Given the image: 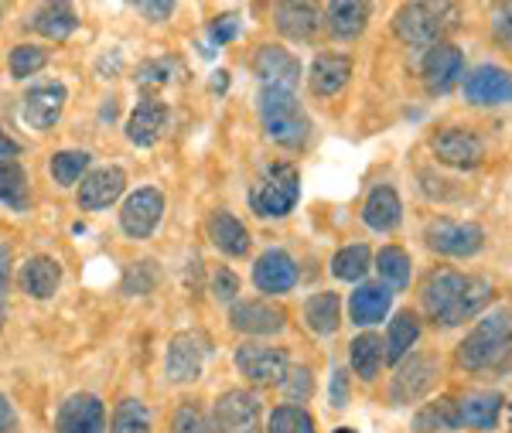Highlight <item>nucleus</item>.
Listing matches in <instances>:
<instances>
[{
  "label": "nucleus",
  "instance_id": "obj_46",
  "mask_svg": "<svg viewBox=\"0 0 512 433\" xmlns=\"http://www.w3.org/2000/svg\"><path fill=\"white\" fill-rule=\"evenodd\" d=\"M212 297H216L219 304H236V294H239V277L229 266H219L216 273H212V283H209Z\"/></svg>",
  "mask_w": 512,
  "mask_h": 433
},
{
  "label": "nucleus",
  "instance_id": "obj_49",
  "mask_svg": "<svg viewBox=\"0 0 512 433\" xmlns=\"http://www.w3.org/2000/svg\"><path fill=\"white\" fill-rule=\"evenodd\" d=\"M332 406L335 410H345V406H349V372L345 369L332 372Z\"/></svg>",
  "mask_w": 512,
  "mask_h": 433
},
{
  "label": "nucleus",
  "instance_id": "obj_5",
  "mask_svg": "<svg viewBox=\"0 0 512 433\" xmlns=\"http://www.w3.org/2000/svg\"><path fill=\"white\" fill-rule=\"evenodd\" d=\"M301 202V174L294 164L277 161L256 174L250 188V208L260 219H284Z\"/></svg>",
  "mask_w": 512,
  "mask_h": 433
},
{
  "label": "nucleus",
  "instance_id": "obj_40",
  "mask_svg": "<svg viewBox=\"0 0 512 433\" xmlns=\"http://www.w3.org/2000/svg\"><path fill=\"white\" fill-rule=\"evenodd\" d=\"M267 433H315V420L304 406H277L267 420Z\"/></svg>",
  "mask_w": 512,
  "mask_h": 433
},
{
  "label": "nucleus",
  "instance_id": "obj_45",
  "mask_svg": "<svg viewBox=\"0 0 512 433\" xmlns=\"http://www.w3.org/2000/svg\"><path fill=\"white\" fill-rule=\"evenodd\" d=\"M171 433H212V423L205 420V413L195 403L178 406L175 420H171Z\"/></svg>",
  "mask_w": 512,
  "mask_h": 433
},
{
  "label": "nucleus",
  "instance_id": "obj_41",
  "mask_svg": "<svg viewBox=\"0 0 512 433\" xmlns=\"http://www.w3.org/2000/svg\"><path fill=\"white\" fill-rule=\"evenodd\" d=\"M158 280H161V273H158V263H154V260L130 263V266H127V273H123V294H130V297H147V294H154Z\"/></svg>",
  "mask_w": 512,
  "mask_h": 433
},
{
  "label": "nucleus",
  "instance_id": "obj_43",
  "mask_svg": "<svg viewBox=\"0 0 512 433\" xmlns=\"http://www.w3.org/2000/svg\"><path fill=\"white\" fill-rule=\"evenodd\" d=\"M45 65H48V52L41 45H18L11 52V58H7V69H11L14 79L38 76Z\"/></svg>",
  "mask_w": 512,
  "mask_h": 433
},
{
  "label": "nucleus",
  "instance_id": "obj_16",
  "mask_svg": "<svg viewBox=\"0 0 512 433\" xmlns=\"http://www.w3.org/2000/svg\"><path fill=\"white\" fill-rule=\"evenodd\" d=\"M123 191H127V171L117 168V164H106V168H96L82 178L76 191V205L82 212H103V208L117 202Z\"/></svg>",
  "mask_w": 512,
  "mask_h": 433
},
{
  "label": "nucleus",
  "instance_id": "obj_15",
  "mask_svg": "<svg viewBox=\"0 0 512 433\" xmlns=\"http://www.w3.org/2000/svg\"><path fill=\"white\" fill-rule=\"evenodd\" d=\"M420 76H424L427 93H434V96L451 93V89L465 79V55H461V48H454L451 41H444V45H437L424 55Z\"/></svg>",
  "mask_w": 512,
  "mask_h": 433
},
{
  "label": "nucleus",
  "instance_id": "obj_48",
  "mask_svg": "<svg viewBox=\"0 0 512 433\" xmlns=\"http://www.w3.org/2000/svg\"><path fill=\"white\" fill-rule=\"evenodd\" d=\"M492 31H495V38L512 52V4H499L492 11Z\"/></svg>",
  "mask_w": 512,
  "mask_h": 433
},
{
  "label": "nucleus",
  "instance_id": "obj_14",
  "mask_svg": "<svg viewBox=\"0 0 512 433\" xmlns=\"http://www.w3.org/2000/svg\"><path fill=\"white\" fill-rule=\"evenodd\" d=\"M465 99L472 106H509L512 103V72L502 65H478L461 79Z\"/></svg>",
  "mask_w": 512,
  "mask_h": 433
},
{
  "label": "nucleus",
  "instance_id": "obj_31",
  "mask_svg": "<svg viewBox=\"0 0 512 433\" xmlns=\"http://www.w3.org/2000/svg\"><path fill=\"white\" fill-rule=\"evenodd\" d=\"M502 406H506L502 393H468L465 399H458L461 423L472 430H495Z\"/></svg>",
  "mask_w": 512,
  "mask_h": 433
},
{
  "label": "nucleus",
  "instance_id": "obj_30",
  "mask_svg": "<svg viewBox=\"0 0 512 433\" xmlns=\"http://www.w3.org/2000/svg\"><path fill=\"white\" fill-rule=\"evenodd\" d=\"M420 341V318L414 311H400L396 318L390 321V331H386V341H383V352H386V362L390 365H400L403 358L414 352V345Z\"/></svg>",
  "mask_w": 512,
  "mask_h": 433
},
{
  "label": "nucleus",
  "instance_id": "obj_42",
  "mask_svg": "<svg viewBox=\"0 0 512 433\" xmlns=\"http://www.w3.org/2000/svg\"><path fill=\"white\" fill-rule=\"evenodd\" d=\"M280 393H284L287 406H304L315 393V376H311L308 365H294L287 369V376L280 379Z\"/></svg>",
  "mask_w": 512,
  "mask_h": 433
},
{
  "label": "nucleus",
  "instance_id": "obj_58",
  "mask_svg": "<svg viewBox=\"0 0 512 433\" xmlns=\"http://www.w3.org/2000/svg\"><path fill=\"white\" fill-rule=\"evenodd\" d=\"M0 21H4V14H0Z\"/></svg>",
  "mask_w": 512,
  "mask_h": 433
},
{
  "label": "nucleus",
  "instance_id": "obj_32",
  "mask_svg": "<svg viewBox=\"0 0 512 433\" xmlns=\"http://www.w3.org/2000/svg\"><path fill=\"white\" fill-rule=\"evenodd\" d=\"M349 362H352V372L359 376L362 382H373L379 376L386 362V352H383V338L366 331V335H355L352 345H349Z\"/></svg>",
  "mask_w": 512,
  "mask_h": 433
},
{
  "label": "nucleus",
  "instance_id": "obj_54",
  "mask_svg": "<svg viewBox=\"0 0 512 433\" xmlns=\"http://www.w3.org/2000/svg\"><path fill=\"white\" fill-rule=\"evenodd\" d=\"M226 86H229V72H216V79H212V89H216V93H222Z\"/></svg>",
  "mask_w": 512,
  "mask_h": 433
},
{
  "label": "nucleus",
  "instance_id": "obj_35",
  "mask_svg": "<svg viewBox=\"0 0 512 433\" xmlns=\"http://www.w3.org/2000/svg\"><path fill=\"white\" fill-rule=\"evenodd\" d=\"M461 427V413H458V399L441 396L434 403H427L424 410L414 416V430L417 433H451Z\"/></svg>",
  "mask_w": 512,
  "mask_h": 433
},
{
  "label": "nucleus",
  "instance_id": "obj_17",
  "mask_svg": "<svg viewBox=\"0 0 512 433\" xmlns=\"http://www.w3.org/2000/svg\"><path fill=\"white\" fill-rule=\"evenodd\" d=\"M55 433H106V406L93 393L69 396L55 413Z\"/></svg>",
  "mask_w": 512,
  "mask_h": 433
},
{
  "label": "nucleus",
  "instance_id": "obj_12",
  "mask_svg": "<svg viewBox=\"0 0 512 433\" xmlns=\"http://www.w3.org/2000/svg\"><path fill=\"white\" fill-rule=\"evenodd\" d=\"M65 99H69V93H65L62 82H38L21 96V120L35 133L52 130L62 120Z\"/></svg>",
  "mask_w": 512,
  "mask_h": 433
},
{
  "label": "nucleus",
  "instance_id": "obj_57",
  "mask_svg": "<svg viewBox=\"0 0 512 433\" xmlns=\"http://www.w3.org/2000/svg\"><path fill=\"white\" fill-rule=\"evenodd\" d=\"M509 420H512V410H509Z\"/></svg>",
  "mask_w": 512,
  "mask_h": 433
},
{
  "label": "nucleus",
  "instance_id": "obj_7",
  "mask_svg": "<svg viewBox=\"0 0 512 433\" xmlns=\"http://www.w3.org/2000/svg\"><path fill=\"white\" fill-rule=\"evenodd\" d=\"M424 243L441 256L468 260L485 249V229L478 222H458V219H434L424 229Z\"/></svg>",
  "mask_w": 512,
  "mask_h": 433
},
{
  "label": "nucleus",
  "instance_id": "obj_10",
  "mask_svg": "<svg viewBox=\"0 0 512 433\" xmlns=\"http://www.w3.org/2000/svg\"><path fill=\"white\" fill-rule=\"evenodd\" d=\"M431 151L437 164H448L454 171H475L485 161V144L468 127H444L431 137Z\"/></svg>",
  "mask_w": 512,
  "mask_h": 433
},
{
  "label": "nucleus",
  "instance_id": "obj_50",
  "mask_svg": "<svg viewBox=\"0 0 512 433\" xmlns=\"http://www.w3.org/2000/svg\"><path fill=\"white\" fill-rule=\"evenodd\" d=\"M11 270H14V253L7 243H0V301H4L7 287H11Z\"/></svg>",
  "mask_w": 512,
  "mask_h": 433
},
{
  "label": "nucleus",
  "instance_id": "obj_37",
  "mask_svg": "<svg viewBox=\"0 0 512 433\" xmlns=\"http://www.w3.org/2000/svg\"><path fill=\"white\" fill-rule=\"evenodd\" d=\"M93 161L89 151H59L48 157V174L59 188H76L82 178H86V168Z\"/></svg>",
  "mask_w": 512,
  "mask_h": 433
},
{
  "label": "nucleus",
  "instance_id": "obj_26",
  "mask_svg": "<svg viewBox=\"0 0 512 433\" xmlns=\"http://www.w3.org/2000/svg\"><path fill=\"white\" fill-rule=\"evenodd\" d=\"M369 14L373 7L366 0H335L325 11V24L338 41H355L369 28Z\"/></svg>",
  "mask_w": 512,
  "mask_h": 433
},
{
  "label": "nucleus",
  "instance_id": "obj_52",
  "mask_svg": "<svg viewBox=\"0 0 512 433\" xmlns=\"http://www.w3.org/2000/svg\"><path fill=\"white\" fill-rule=\"evenodd\" d=\"M137 11L144 14V18H151V21H164V18H171L175 14V4H151V0H144V4H137Z\"/></svg>",
  "mask_w": 512,
  "mask_h": 433
},
{
  "label": "nucleus",
  "instance_id": "obj_39",
  "mask_svg": "<svg viewBox=\"0 0 512 433\" xmlns=\"http://www.w3.org/2000/svg\"><path fill=\"white\" fill-rule=\"evenodd\" d=\"M110 433H151V413H147V406L134 396L120 399L110 420Z\"/></svg>",
  "mask_w": 512,
  "mask_h": 433
},
{
  "label": "nucleus",
  "instance_id": "obj_1",
  "mask_svg": "<svg viewBox=\"0 0 512 433\" xmlns=\"http://www.w3.org/2000/svg\"><path fill=\"white\" fill-rule=\"evenodd\" d=\"M495 287L492 280L475 277V273H454V270H434L427 273L424 287H420V304L424 314L441 328H458V324L472 321L475 314L485 311L492 301Z\"/></svg>",
  "mask_w": 512,
  "mask_h": 433
},
{
  "label": "nucleus",
  "instance_id": "obj_20",
  "mask_svg": "<svg viewBox=\"0 0 512 433\" xmlns=\"http://www.w3.org/2000/svg\"><path fill=\"white\" fill-rule=\"evenodd\" d=\"M297 283V263L287 249H267L253 263V287L263 294H287Z\"/></svg>",
  "mask_w": 512,
  "mask_h": 433
},
{
  "label": "nucleus",
  "instance_id": "obj_4",
  "mask_svg": "<svg viewBox=\"0 0 512 433\" xmlns=\"http://www.w3.org/2000/svg\"><path fill=\"white\" fill-rule=\"evenodd\" d=\"M458 28V7L454 4H403L393 18V31L410 48H437Z\"/></svg>",
  "mask_w": 512,
  "mask_h": 433
},
{
  "label": "nucleus",
  "instance_id": "obj_47",
  "mask_svg": "<svg viewBox=\"0 0 512 433\" xmlns=\"http://www.w3.org/2000/svg\"><path fill=\"white\" fill-rule=\"evenodd\" d=\"M236 35H239V18H236V14H222V18L212 21V28H209L212 45H229Z\"/></svg>",
  "mask_w": 512,
  "mask_h": 433
},
{
  "label": "nucleus",
  "instance_id": "obj_53",
  "mask_svg": "<svg viewBox=\"0 0 512 433\" xmlns=\"http://www.w3.org/2000/svg\"><path fill=\"white\" fill-rule=\"evenodd\" d=\"M18 154H21V144H18V140H11L4 130H0V161H14Z\"/></svg>",
  "mask_w": 512,
  "mask_h": 433
},
{
  "label": "nucleus",
  "instance_id": "obj_25",
  "mask_svg": "<svg viewBox=\"0 0 512 433\" xmlns=\"http://www.w3.org/2000/svg\"><path fill=\"white\" fill-rule=\"evenodd\" d=\"M362 222L373 232H393L403 222V202L393 185H376L362 205Z\"/></svg>",
  "mask_w": 512,
  "mask_h": 433
},
{
  "label": "nucleus",
  "instance_id": "obj_19",
  "mask_svg": "<svg viewBox=\"0 0 512 433\" xmlns=\"http://www.w3.org/2000/svg\"><path fill=\"white\" fill-rule=\"evenodd\" d=\"M253 72L260 76L263 86H277V89H291L301 82V62L294 58V52H287L284 45H260L253 55Z\"/></svg>",
  "mask_w": 512,
  "mask_h": 433
},
{
  "label": "nucleus",
  "instance_id": "obj_34",
  "mask_svg": "<svg viewBox=\"0 0 512 433\" xmlns=\"http://www.w3.org/2000/svg\"><path fill=\"white\" fill-rule=\"evenodd\" d=\"M376 270H379V283H386L390 290H407L410 277H414V260H410L407 249L383 246L376 253Z\"/></svg>",
  "mask_w": 512,
  "mask_h": 433
},
{
  "label": "nucleus",
  "instance_id": "obj_22",
  "mask_svg": "<svg viewBox=\"0 0 512 433\" xmlns=\"http://www.w3.org/2000/svg\"><path fill=\"white\" fill-rule=\"evenodd\" d=\"M168 106L161 99H140L134 106V113L127 116V140L134 147H154L168 130Z\"/></svg>",
  "mask_w": 512,
  "mask_h": 433
},
{
  "label": "nucleus",
  "instance_id": "obj_8",
  "mask_svg": "<svg viewBox=\"0 0 512 433\" xmlns=\"http://www.w3.org/2000/svg\"><path fill=\"white\" fill-rule=\"evenodd\" d=\"M437 376H441V362L427 352H410L396 365V376L390 382V399L396 406L420 403L434 389Z\"/></svg>",
  "mask_w": 512,
  "mask_h": 433
},
{
  "label": "nucleus",
  "instance_id": "obj_56",
  "mask_svg": "<svg viewBox=\"0 0 512 433\" xmlns=\"http://www.w3.org/2000/svg\"><path fill=\"white\" fill-rule=\"evenodd\" d=\"M335 433H355V430H352V427H338Z\"/></svg>",
  "mask_w": 512,
  "mask_h": 433
},
{
  "label": "nucleus",
  "instance_id": "obj_13",
  "mask_svg": "<svg viewBox=\"0 0 512 433\" xmlns=\"http://www.w3.org/2000/svg\"><path fill=\"white\" fill-rule=\"evenodd\" d=\"M229 324L239 335H253V338H267L280 335L287 328V311L274 301H236L229 307Z\"/></svg>",
  "mask_w": 512,
  "mask_h": 433
},
{
  "label": "nucleus",
  "instance_id": "obj_23",
  "mask_svg": "<svg viewBox=\"0 0 512 433\" xmlns=\"http://www.w3.org/2000/svg\"><path fill=\"white\" fill-rule=\"evenodd\" d=\"M18 287L35 301H48L62 287V266L55 256H31L18 270Z\"/></svg>",
  "mask_w": 512,
  "mask_h": 433
},
{
  "label": "nucleus",
  "instance_id": "obj_38",
  "mask_svg": "<svg viewBox=\"0 0 512 433\" xmlns=\"http://www.w3.org/2000/svg\"><path fill=\"white\" fill-rule=\"evenodd\" d=\"M0 202L14 212H28V171L21 161H0Z\"/></svg>",
  "mask_w": 512,
  "mask_h": 433
},
{
  "label": "nucleus",
  "instance_id": "obj_55",
  "mask_svg": "<svg viewBox=\"0 0 512 433\" xmlns=\"http://www.w3.org/2000/svg\"><path fill=\"white\" fill-rule=\"evenodd\" d=\"M0 331H4V301H0Z\"/></svg>",
  "mask_w": 512,
  "mask_h": 433
},
{
  "label": "nucleus",
  "instance_id": "obj_18",
  "mask_svg": "<svg viewBox=\"0 0 512 433\" xmlns=\"http://www.w3.org/2000/svg\"><path fill=\"white\" fill-rule=\"evenodd\" d=\"M202 365H205V348L198 335L192 331H178L175 338L168 341V352H164V372L175 386H188L202 376Z\"/></svg>",
  "mask_w": 512,
  "mask_h": 433
},
{
  "label": "nucleus",
  "instance_id": "obj_2",
  "mask_svg": "<svg viewBox=\"0 0 512 433\" xmlns=\"http://www.w3.org/2000/svg\"><path fill=\"white\" fill-rule=\"evenodd\" d=\"M256 113H260L263 133H267L277 147L301 151L311 140V116L291 89L263 86L260 96H256Z\"/></svg>",
  "mask_w": 512,
  "mask_h": 433
},
{
  "label": "nucleus",
  "instance_id": "obj_11",
  "mask_svg": "<svg viewBox=\"0 0 512 433\" xmlns=\"http://www.w3.org/2000/svg\"><path fill=\"white\" fill-rule=\"evenodd\" d=\"M164 191L158 188H137L134 195H127V202L120 208V229L127 239H151L154 229L164 219Z\"/></svg>",
  "mask_w": 512,
  "mask_h": 433
},
{
  "label": "nucleus",
  "instance_id": "obj_36",
  "mask_svg": "<svg viewBox=\"0 0 512 433\" xmlns=\"http://www.w3.org/2000/svg\"><path fill=\"white\" fill-rule=\"evenodd\" d=\"M369 270H373V253H369L366 243L342 246L332 256V273L338 280H345V283H359Z\"/></svg>",
  "mask_w": 512,
  "mask_h": 433
},
{
  "label": "nucleus",
  "instance_id": "obj_9",
  "mask_svg": "<svg viewBox=\"0 0 512 433\" xmlns=\"http://www.w3.org/2000/svg\"><path fill=\"white\" fill-rule=\"evenodd\" d=\"M236 372L253 386H280V379L287 376V352L274 345H253V341H243L233 355Z\"/></svg>",
  "mask_w": 512,
  "mask_h": 433
},
{
  "label": "nucleus",
  "instance_id": "obj_33",
  "mask_svg": "<svg viewBox=\"0 0 512 433\" xmlns=\"http://www.w3.org/2000/svg\"><path fill=\"white\" fill-rule=\"evenodd\" d=\"M304 321L315 335H335L338 324H342V301L332 290H321V294H311L304 301Z\"/></svg>",
  "mask_w": 512,
  "mask_h": 433
},
{
  "label": "nucleus",
  "instance_id": "obj_29",
  "mask_svg": "<svg viewBox=\"0 0 512 433\" xmlns=\"http://www.w3.org/2000/svg\"><path fill=\"white\" fill-rule=\"evenodd\" d=\"M31 28L48 41H65L79 28V14H76V7L65 4V0H52V4H41L38 11L31 14Z\"/></svg>",
  "mask_w": 512,
  "mask_h": 433
},
{
  "label": "nucleus",
  "instance_id": "obj_3",
  "mask_svg": "<svg viewBox=\"0 0 512 433\" xmlns=\"http://www.w3.org/2000/svg\"><path fill=\"white\" fill-rule=\"evenodd\" d=\"M512 355V314L506 307L485 314L458 345V365L468 372H482L506 362Z\"/></svg>",
  "mask_w": 512,
  "mask_h": 433
},
{
  "label": "nucleus",
  "instance_id": "obj_6",
  "mask_svg": "<svg viewBox=\"0 0 512 433\" xmlns=\"http://www.w3.org/2000/svg\"><path fill=\"white\" fill-rule=\"evenodd\" d=\"M212 433H263V403L250 389H226L212 406Z\"/></svg>",
  "mask_w": 512,
  "mask_h": 433
},
{
  "label": "nucleus",
  "instance_id": "obj_51",
  "mask_svg": "<svg viewBox=\"0 0 512 433\" xmlns=\"http://www.w3.org/2000/svg\"><path fill=\"white\" fill-rule=\"evenodd\" d=\"M18 413H14L11 399L0 393V433H18Z\"/></svg>",
  "mask_w": 512,
  "mask_h": 433
},
{
  "label": "nucleus",
  "instance_id": "obj_21",
  "mask_svg": "<svg viewBox=\"0 0 512 433\" xmlns=\"http://www.w3.org/2000/svg\"><path fill=\"white\" fill-rule=\"evenodd\" d=\"M352 79V58L342 52H321L308 69V89L318 99L338 96Z\"/></svg>",
  "mask_w": 512,
  "mask_h": 433
},
{
  "label": "nucleus",
  "instance_id": "obj_28",
  "mask_svg": "<svg viewBox=\"0 0 512 433\" xmlns=\"http://www.w3.org/2000/svg\"><path fill=\"white\" fill-rule=\"evenodd\" d=\"M277 31L291 41H311L321 28V11L315 4H277L274 7Z\"/></svg>",
  "mask_w": 512,
  "mask_h": 433
},
{
  "label": "nucleus",
  "instance_id": "obj_27",
  "mask_svg": "<svg viewBox=\"0 0 512 433\" xmlns=\"http://www.w3.org/2000/svg\"><path fill=\"white\" fill-rule=\"evenodd\" d=\"M205 232H209L212 246L226 256H246L253 246L250 229H246L233 212H212L209 222H205Z\"/></svg>",
  "mask_w": 512,
  "mask_h": 433
},
{
  "label": "nucleus",
  "instance_id": "obj_24",
  "mask_svg": "<svg viewBox=\"0 0 512 433\" xmlns=\"http://www.w3.org/2000/svg\"><path fill=\"white\" fill-rule=\"evenodd\" d=\"M393 307V290L386 283H359L349 297V314L359 328H373L390 314Z\"/></svg>",
  "mask_w": 512,
  "mask_h": 433
},
{
  "label": "nucleus",
  "instance_id": "obj_44",
  "mask_svg": "<svg viewBox=\"0 0 512 433\" xmlns=\"http://www.w3.org/2000/svg\"><path fill=\"white\" fill-rule=\"evenodd\" d=\"M171 69H175V62H171V58H151V62L137 65L134 82L140 89H161V86H168V82H171Z\"/></svg>",
  "mask_w": 512,
  "mask_h": 433
}]
</instances>
